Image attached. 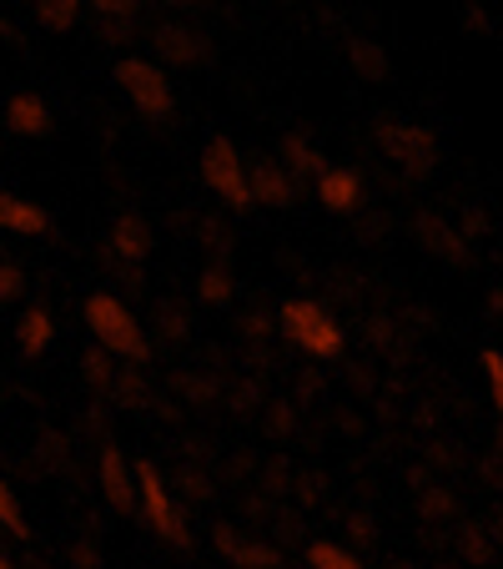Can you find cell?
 Here are the masks:
<instances>
[{"label": "cell", "instance_id": "1", "mask_svg": "<svg viewBox=\"0 0 503 569\" xmlns=\"http://www.w3.org/2000/svg\"><path fill=\"white\" fill-rule=\"evenodd\" d=\"M87 328L111 358H127V363H147L151 358L147 328H141L137 312H131L117 292H91L87 298Z\"/></svg>", "mask_w": 503, "mask_h": 569}, {"label": "cell", "instance_id": "2", "mask_svg": "<svg viewBox=\"0 0 503 569\" xmlns=\"http://www.w3.org/2000/svg\"><path fill=\"white\" fill-rule=\"evenodd\" d=\"M282 333H288L292 343H298L302 353H312V358H338L343 353V343H348L343 322L332 318L322 302H312V298L282 302Z\"/></svg>", "mask_w": 503, "mask_h": 569}, {"label": "cell", "instance_id": "3", "mask_svg": "<svg viewBox=\"0 0 503 569\" xmlns=\"http://www.w3.org/2000/svg\"><path fill=\"white\" fill-rule=\"evenodd\" d=\"M117 87L127 91V101L141 111L147 121H167L177 111V91L172 81H167V71L151 61H141V56H127V61H117Z\"/></svg>", "mask_w": 503, "mask_h": 569}, {"label": "cell", "instance_id": "4", "mask_svg": "<svg viewBox=\"0 0 503 569\" xmlns=\"http://www.w3.org/2000/svg\"><path fill=\"white\" fill-rule=\"evenodd\" d=\"M202 182L212 187L227 207H237V212L258 207V202H252V182H247V161H242V151H237L227 137L207 141V151H202Z\"/></svg>", "mask_w": 503, "mask_h": 569}, {"label": "cell", "instance_id": "5", "mask_svg": "<svg viewBox=\"0 0 503 569\" xmlns=\"http://www.w3.org/2000/svg\"><path fill=\"white\" fill-rule=\"evenodd\" d=\"M131 479H137V505H141V515H147V525L157 529L161 539L187 545V519H182V509H177V499H172V489H167L157 463H137Z\"/></svg>", "mask_w": 503, "mask_h": 569}, {"label": "cell", "instance_id": "6", "mask_svg": "<svg viewBox=\"0 0 503 569\" xmlns=\"http://www.w3.org/2000/svg\"><path fill=\"white\" fill-rule=\"evenodd\" d=\"M383 151L398 161V167H408L413 177H429L433 167H439V137H433L429 127H418V121H388L383 131Z\"/></svg>", "mask_w": 503, "mask_h": 569}, {"label": "cell", "instance_id": "7", "mask_svg": "<svg viewBox=\"0 0 503 569\" xmlns=\"http://www.w3.org/2000/svg\"><path fill=\"white\" fill-rule=\"evenodd\" d=\"M318 202L328 207V212H353L358 202H363V177L353 172V167H322L318 172Z\"/></svg>", "mask_w": 503, "mask_h": 569}, {"label": "cell", "instance_id": "8", "mask_svg": "<svg viewBox=\"0 0 503 569\" xmlns=\"http://www.w3.org/2000/svg\"><path fill=\"white\" fill-rule=\"evenodd\" d=\"M0 227H6V232H21V237H41V232H51V212L0 187Z\"/></svg>", "mask_w": 503, "mask_h": 569}, {"label": "cell", "instance_id": "9", "mask_svg": "<svg viewBox=\"0 0 503 569\" xmlns=\"http://www.w3.org/2000/svg\"><path fill=\"white\" fill-rule=\"evenodd\" d=\"M101 489L111 509H137V479H131L121 449H101Z\"/></svg>", "mask_w": 503, "mask_h": 569}, {"label": "cell", "instance_id": "10", "mask_svg": "<svg viewBox=\"0 0 503 569\" xmlns=\"http://www.w3.org/2000/svg\"><path fill=\"white\" fill-rule=\"evenodd\" d=\"M6 127H11L16 137H46V131H51V107H46L36 91H21V97H11V107H6Z\"/></svg>", "mask_w": 503, "mask_h": 569}, {"label": "cell", "instance_id": "11", "mask_svg": "<svg viewBox=\"0 0 503 569\" xmlns=\"http://www.w3.org/2000/svg\"><path fill=\"white\" fill-rule=\"evenodd\" d=\"M16 343H21V353H26V358H41L46 348L56 343V322H51V312H46V308H26V312H21V322H16Z\"/></svg>", "mask_w": 503, "mask_h": 569}, {"label": "cell", "instance_id": "12", "mask_svg": "<svg viewBox=\"0 0 503 569\" xmlns=\"http://www.w3.org/2000/svg\"><path fill=\"white\" fill-rule=\"evenodd\" d=\"M247 182H252V202H268V207H288L292 202V182L278 177V167L258 161V167H247Z\"/></svg>", "mask_w": 503, "mask_h": 569}, {"label": "cell", "instance_id": "13", "mask_svg": "<svg viewBox=\"0 0 503 569\" xmlns=\"http://www.w3.org/2000/svg\"><path fill=\"white\" fill-rule=\"evenodd\" d=\"M111 248H117L121 262H141V258H147V227H141L137 212H121L117 222H111Z\"/></svg>", "mask_w": 503, "mask_h": 569}, {"label": "cell", "instance_id": "14", "mask_svg": "<svg viewBox=\"0 0 503 569\" xmlns=\"http://www.w3.org/2000/svg\"><path fill=\"white\" fill-rule=\"evenodd\" d=\"M157 41H161V51L172 56V61H202V36H192V31H182V26H161L157 31Z\"/></svg>", "mask_w": 503, "mask_h": 569}, {"label": "cell", "instance_id": "15", "mask_svg": "<svg viewBox=\"0 0 503 569\" xmlns=\"http://www.w3.org/2000/svg\"><path fill=\"white\" fill-rule=\"evenodd\" d=\"M36 21L46 31H71L81 21V0H36Z\"/></svg>", "mask_w": 503, "mask_h": 569}, {"label": "cell", "instance_id": "16", "mask_svg": "<svg viewBox=\"0 0 503 569\" xmlns=\"http://www.w3.org/2000/svg\"><path fill=\"white\" fill-rule=\"evenodd\" d=\"M308 565H312V569H363V565H358L353 549L332 545V539H318V545L308 549Z\"/></svg>", "mask_w": 503, "mask_h": 569}, {"label": "cell", "instance_id": "17", "mask_svg": "<svg viewBox=\"0 0 503 569\" xmlns=\"http://www.w3.org/2000/svg\"><path fill=\"white\" fill-rule=\"evenodd\" d=\"M0 529H11L16 539H26L31 529H26V509H21V499H16V489L6 479H0Z\"/></svg>", "mask_w": 503, "mask_h": 569}, {"label": "cell", "instance_id": "18", "mask_svg": "<svg viewBox=\"0 0 503 569\" xmlns=\"http://www.w3.org/2000/svg\"><path fill=\"white\" fill-rule=\"evenodd\" d=\"M282 151H288L292 167H298V172H308V177H318L322 167H328V157H322V151H312L302 137H288V141H282Z\"/></svg>", "mask_w": 503, "mask_h": 569}, {"label": "cell", "instance_id": "19", "mask_svg": "<svg viewBox=\"0 0 503 569\" xmlns=\"http://www.w3.org/2000/svg\"><path fill=\"white\" fill-rule=\"evenodd\" d=\"M217 539H222V549L237 559V565H258V569H268V565H272V555H268V549H258V545H237V539L227 535V529H222V535H217Z\"/></svg>", "mask_w": 503, "mask_h": 569}, {"label": "cell", "instance_id": "20", "mask_svg": "<svg viewBox=\"0 0 503 569\" xmlns=\"http://www.w3.org/2000/svg\"><path fill=\"white\" fill-rule=\"evenodd\" d=\"M353 66H358V71H363V76H373V81H378V76L388 71L383 51H378L373 41H353Z\"/></svg>", "mask_w": 503, "mask_h": 569}, {"label": "cell", "instance_id": "21", "mask_svg": "<svg viewBox=\"0 0 503 569\" xmlns=\"http://www.w3.org/2000/svg\"><path fill=\"white\" fill-rule=\"evenodd\" d=\"M202 298L207 302H227V298H232V282H227L222 268H202Z\"/></svg>", "mask_w": 503, "mask_h": 569}, {"label": "cell", "instance_id": "22", "mask_svg": "<svg viewBox=\"0 0 503 569\" xmlns=\"http://www.w3.org/2000/svg\"><path fill=\"white\" fill-rule=\"evenodd\" d=\"M483 378H489V393H493V403H499V398H503V353H499V348H489V353H483Z\"/></svg>", "mask_w": 503, "mask_h": 569}, {"label": "cell", "instance_id": "23", "mask_svg": "<svg viewBox=\"0 0 503 569\" xmlns=\"http://www.w3.org/2000/svg\"><path fill=\"white\" fill-rule=\"evenodd\" d=\"M21 288H26L21 268H11V262H0V302H11V298H21Z\"/></svg>", "mask_w": 503, "mask_h": 569}, {"label": "cell", "instance_id": "24", "mask_svg": "<svg viewBox=\"0 0 503 569\" xmlns=\"http://www.w3.org/2000/svg\"><path fill=\"white\" fill-rule=\"evenodd\" d=\"M81 6H91L97 16H131L137 11V0H81Z\"/></svg>", "mask_w": 503, "mask_h": 569}, {"label": "cell", "instance_id": "25", "mask_svg": "<svg viewBox=\"0 0 503 569\" xmlns=\"http://www.w3.org/2000/svg\"><path fill=\"white\" fill-rule=\"evenodd\" d=\"M0 569H16V565H11V555H0Z\"/></svg>", "mask_w": 503, "mask_h": 569}]
</instances>
